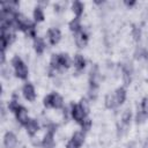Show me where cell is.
Listing matches in <instances>:
<instances>
[{
	"mask_svg": "<svg viewBox=\"0 0 148 148\" xmlns=\"http://www.w3.org/2000/svg\"><path fill=\"white\" fill-rule=\"evenodd\" d=\"M50 66L52 69H67L71 67V58L67 53H53L51 56Z\"/></svg>",
	"mask_w": 148,
	"mask_h": 148,
	"instance_id": "6da1fadb",
	"label": "cell"
},
{
	"mask_svg": "<svg viewBox=\"0 0 148 148\" xmlns=\"http://www.w3.org/2000/svg\"><path fill=\"white\" fill-rule=\"evenodd\" d=\"M12 66H13V69H14V73L15 75L21 79V80H25L29 75V69L25 65V62L22 60L21 57L18 56H14L12 58V61H10Z\"/></svg>",
	"mask_w": 148,
	"mask_h": 148,
	"instance_id": "7a4b0ae2",
	"label": "cell"
},
{
	"mask_svg": "<svg viewBox=\"0 0 148 148\" xmlns=\"http://www.w3.org/2000/svg\"><path fill=\"white\" fill-rule=\"evenodd\" d=\"M43 104L45 108L59 110L64 108V99L58 92H50L43 98Z\"/></svg>",
	"mask_w": 148,
	"mask_h": 148,
	"instance_id": "3957f363",
	"label": "cell"
},
{
	"mask_svg": "<svg viewBox=\"0 0 148 148\" xmlns=\"http://www.w3.org/2000/svg\"><path fill=\"white\" fill-rule=\"evenodd\" d=\"M69 112H71L72 118H73L77 124H81L86 118H88V113H89V111H88L87 109H84L80 103L72 104Z\"/></svg>",
	"mask_w": 148,
	"mask_h": 148,
	"instance_id": "277c9868",
	"label": "cell"
},
{
	"mask_svg": "<svg viewBox=\"0 0 148 148\" xmlns=\"http://www.w3.org/2000/svg\"><path fill=\"white\" fill-rule=\"evenodd\" d=\"M86 134L83 131H76L73 133L72 138L68 140L66 148H81V146L84 143Z\"/></svg>",
	"mask_w": 148,
	"mask_h": 148,
	"instance_id": "5b68a950",
	"label": "cell"
},
{
	"mask_svg": "<svg viewBox=\"0 0 148 148\" xmlns=\"http://www.w3.org/2000/svg\"><path fill=\"white\" fill-rule=\"evenodd\" d=\"M57 126H50L42 140V146L44 148H53L54 147V133H56Z\"/></svg>",
	"mask_w": 148,
	"mask_h": 148,
	"instance_id": "8992f818",
	"label": "cell"
},
{
	"mask_svg": "<svg viewBox=\"0 0 148 148\" xmlns=\"http://www.w3.org/2000/svg\"><path fill=\"white\" fill-rule=\"evenodd\" d=\"M14 114H15V118H16V120L21 124V125H23V126H25V124L29 121V114H28V110L23 106V105H18L17 106V109L13 112Z\"/></svg>",
	"mask_w": 148,
	"mask_h": 148,
	"instance_id": "52a82bcc",
	"label": "cell"
},
{
	"mask_svg": "<svg viewBox=\"0 0 148 148\" xmlns=\"http://www.w3.org/2000/svg\"><path fill=\"white\" fill-rule=\"evenodd\" d=\"M22 95L23 97L29 101V102H34L35 98H36V90H35V87L30 83V82H27L23 84L22 87Z\"/></svg>",
	"mask_w": 148,
	"mask_h": 148,
	"instance_id": "ba28073f",
	"label": "cell"
},
{
	"mask_svg": "<svg viewBox=\"0 0 148 148\" xmlns=\"http://www.w3.org/2000/svg\"><path fill=\"white\" fill-rule=\"evenodd\" d=\"M60 38H61V32L58 28H50L47 30V39H49V43L51 45L58 44Z\"/></svg>",
	"mask_w": 148,
	"mask_h": 148,
	"instance_id": "9c48e42d",
	"label": "cell"
},
{
	"mask_svg": "<svg viewBox=\"0 0 148 148\" xmlns=\"http://www.w3.org/2000/svg\"><path fill=\"white\" fill-rule=\"evenodd\" d=\"M16 145H17L16 135L13 132H10V131L6 132L5 135H3V146L6 148H15Z\"/></svg>",
	"mask_w": 148,
	"mask_h": 148,
	"instance_id": "30bf717a",
	"label": "cell"
},
{
	"mask_svg": "<svg viewBox=\"0 0 148 148\" xmlns=\"http://www.w3.org/2000/svg\"><path fill=\"white\" fill-rule=\"evenodd\" d=\"M24 127H25V130H27V133H28L30 136H34V135L38 132V130H39V123H38L36 119L30 118L29 121L25 124Z\"/></svg>",
	"mask_w": 148,
	"mask_h": 148,
	"instance_id": "8fae6325",
	"label": "cell"
},
{
	"mask_svg": "<svg viewBox=\"0 0 148 148\" xmlns=\"http://www.w3.org/2000/svg\"><path fill=\"white\" fill-rule=\"evenodd\" d=\"M74 37H75V43H76V45L79 47H84L87 45V43H88V34H87L86 30L82 29L81 31L75 34Z\"/></svg>",
	"mask_w": 148,
	"mask_h": 148,
	"instance_id": "7c38bea8",
	"label": "cell"
},
{
	"mask_svg": "<svg viewBox=\"0 0 148 148\" xmlns=\"http://www.w3.org/2000/svg\"><path fill=\"white\" fill-rule=\"evenodd\" d=\"M73 64H74V68H75L77 72H82V71L86 68L87 61H86V59H84V57H83L82 54L77 53V54L74 56Z\"/></svg>",
	"mask_w": 148,
	"mask_h": 148,
	"instance_id": "4fadbf2b",
	"label": "cell"
},
{
	"mask_svg": "<svg viewBox=\"0 0 148 148\" xmlns=\"http://www.w3.org/2000/svg\"><path fill=\"white\" fill-rule=\"evenodd\" d=\"M132 73H133V67L131 64L123 65V79H124L125 86L130 84V82L132 80Z\"/></svg>",
	"mask_w": 148,
	"mask_h": 148,
	"instance_id": "5bb4252c",
	"label": "cell"
},
{
	"mask_svg": "<svg viewBox=\"0 0 148 148\" xmlns=\"http://www.w3.org/2000/svg\"><path fill=\"white\" fill-rule=\"evenodd\" d=\"M113 95H114L117 105H121V104L125 102V99H126V95H127V94H126V89H125V87H119V88H117Z\"/></svg>",
	"mask_w": 148,
	"mask_h": 148,
	"instance_id": "9a60e30c",
	"label": "cell"
},
{
	"mask_svg": "<svg viewBox=\"0 0 148 148\" xmlns=\"http://www.w3.org/2000/svg\"><path fill=\"white\" fill-rule=\"evenodd\" d=\"M34 49L37 54H42L46 49V43L42 37H36L34 39Z\"/></svg>",
	"mask_w": 148,
	"mask_h": 148,
	"instance_id": "2e32d148",
	"label": "cell"
},
{
	"mask_svg": "<svg viewBox=\"0 0 148 148\" xmlns=\"http://www.w3.org/2000/svg\"><path fill=\"white\" fill-rule=\"evenodd\" d=\"M68 27H69V30L75 35L77 34L79 31L82 30V25H81V21H80V17H74L69 23H68Z\"/></svg>",
	"mask_w": 148,
	"mask_h": 148,
	"instance_id": "e0dca14e",
	"label": "cell"
},
{
	"mask_svg": "<svg viewBox=\"0 0 148 148\" xmlns=\"http://www.w3.org/2000/svg\"><path fill=\"white\" fill-rule=\"evenodd\" d=\"M72 10H73V13L75 14V16H76V17H80V16L83 14L84 5H83L81 1L76 0V1H74V2L72 3Z\"/></svg>",
	"mask_w": 148,
	"mask_h": 148,
	"instance_id": "ac0fdd59",
	"label": "cell"
},
{
	"mask_svg": "<svg viewBox=\"0 0 148 148\" xmlns=\"http://www.w3.org/2000/svg\"><path fill=\"white\" fill-rule=\"evenodd\" d=\"M32 16H34V20H35V22H42V21H44V18H45V15H44V10H43V8L40 7V6H36L35 8H34V13H32Z\"/></svg>",
	"mask_w": 148,
	"mask_h": 148,
	"instance_id": "d6986e66",
	"label": "cell"
},
{
	"mask_svg": "<svg viewBox=\"0 0 148 148\" xmlns=\"http://www.w3.org/2000/svg\"><path fill=\"white\" fill-rule=\"evenodd\" d=\"M104 103H105V106L108 109H113L117 106V102H116L113 94H106V96L104 98Z\"/></svg>",
	"mask_w": 148,
	"mask_h": 148,
	"instance_id": "ffe728a7",
	"label": "cell"
},
{
	"mask_svg": "<svg viewBox=\"0 0 148 148\" xmlns=\"http://www.w3.org/2000/svg\"><path fill=\"white\" fill-rule=\"evenodd\" d=\"M131 120H132V111L130 109H126L121 114V123L124 125H130Z\"/></svg>",
	"mask_w": 148,
	"mask_h": 148,
	"instance_id": "44dd1931",
	"label": "cell"
},
{
	"mask_svg": "<svg viewBox=\"0 0 148 148\" xmlns=\"http://www.w3.org/2000/svg\"><path fill=\"white\" fill-rule=\"evenodd\" d=\"M138 111H140V112L143 113L146 117H148V98H147V97H143V98H142V101H141V103H140V108H139Z\"/></svg>",
	"mask_w": 148,
	"mask_h": 148,
	"instance_id": "7402d4cb",
	"label": "cell"
},
{
	"mask_svg": "<svg viewBox=\"0 0 148 148\" xmlns=\"http://www.w3.org/2000/svg\"><path fill=\"white\" fill-rule=\"evenodd\" d=\"M81 128H82V131L83 132H87V131H89L90 130V127H91V120L89 119V118H86L81 124Z\"/></svg>",
	"mask_w": 148,
	"mask_h": 148,
	"instance_id": "603a6c76",
	"label": "cell"
},
{
	"mask_svg": "<svg viewBox=\"0 0 148 148\" xmlns=\"http://www.w3.org/2000/svg\"><path fill=\"white\" fill-rule=\"evenodd\" d=\"M147 56H148V52H147L145 49H139V50H136V52H135V58H136V59H141L142 57L147 58Z\"/></svg>",
	"mask_w": 148,
	"mask_h": 148,
	"instance_id": "cb8c5ba5",
	"label": "cell"
},
{
	"mask_svg": "<svg viewBox=\"0 0 148 148\" xmlns=\"http://www.w3.org/2000/svg\"><path fill=\"white\" fill-rule=\"evenodd\" d=\"M18 105H20V103H18L16 99H12V101L9 102V104H8V109H9L12 112H14V111L17 109Z\"/></svg>",
	"mask_w": 148,
	"mask_h": 148,
	"instance_id": "d4e9b609",
	"label": "cell"
},
{
	"mask_svg": "<svg viewBox=\"0 0 148 148\" xmlns=\"http://www.w3.org/2000/svg\"><path fill=\"white\" fill-rule=\"evenodd\" d=\"M132 35H133V37H134V39L135 40H139L140 39V36H141V31H140V29L139 28H133V31H132Z\"/></svg>",
	"mask_w": 148,
	"mask_h": 148,
	"instance_id": "484cf974",
	"label": "cell"
},
{
	"mask_svg": "<svg viewBox=\"0 0 148 148\" xmlns=\"http://www.w3.org/2000/svg\"><path fill=\"white\" fill-rule=\"evenodd\" d=\"M135 3V1H132V2H126V5H128V6H132V5H134Z\"/></svg>",
	"mask_w": 148,
	"mask_h": 148,
	"instance_id": "4316f807",
	"label": "cell"
}]
</instances>
